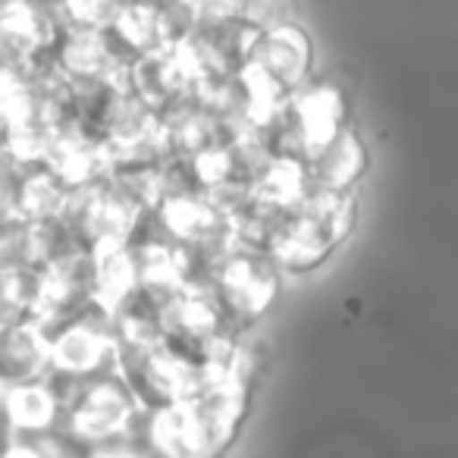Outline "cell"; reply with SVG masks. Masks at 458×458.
<instances>
[{"mask_svg":"<svg viewBox=\"0 0 458 458\" xmlns=\"http://www.w3.org/2000/svg\"><path fill=\"white\" fill-rule=\"evenodd\" d=\"M355 220V191L311 189L295 208L283 210L264 251L286 274H305L324 264L349 239Z\"/></svg>","mask_w":458,"mask_h":458,"instance_id":"1","label":"cell"},{"mask_svg":"<svg viewBox=\"0 0 458 458\" xmlns=\"http://www.w3.org/2000/svg\"><path fill=\"white\" fill-rule=\"evenodd\" d=\"M141 414L145 408L114 368L72 380L70 393L64 395L60 430L76 443V449L95 452L107 439L141 433Z\"/></svg>","mask_w":458,"mask_h":458,"instance_id":"2","label":"cell"},{"mask_svg":"<svg viewBox=\"0 0 458 458\" xmlns=\"http://www.w3.org/2000/svg\"><path fill=\"white\" fill-rule=\"evenodd\" d=\"M210 286L229 320H255L274 305L280 293V267L264 249L233 245L210 267Z\"/></svg>","mask_w":458,"mask_h":458,"instance_id":"3","label":"cell"},{"mask_svg":"<svg viewBox=\"0 0 458 458\" xmlns=\"http://www.w3.org/2000/svg\"><path fill=\"white\" fill-rule=\"evenodd\" d=\"M249 57L258 60L264 70L274 72L289 91L311 82L314 45H311V38H308V32L293 20V16L274 22V26L258 29Z\"/></svg>","mask_w":458,"mask_h":458,"instance_id":"4","label":"cell"},{"mask_svg":"<svg viewBox=\"0 0 458 458\" xmlns=\"http://www.w3.org/2000/svg\"><path fill=\"white\" fill-rule=\"evenodd\" d=\"M95 255V293L91 305L114 320V314L139 293V264L132 242H101L91 245Z\"/></svg>","mask_w":458,"mask_h":458,"instance_id":"5","label":"cell"},{"mask_svg":"<svg viewBox=\"0 0 458 458\" xmlns=\"http://www.w3.org/2000/svg\"><path fill=\"white\" fill-rule=\"evenodd\" d=\"M51 368L47 355V330L35 318H22L20 324L0 330V383L38 380Z\"/></svg>","mask_w":458,"mask_h":458,"instance_id":"6","label":"cell"},{"mask_svg":"<svg viewBox=\"0 0 458 458\" xmlns=\"http://www.w3.org/2000/svg\"><path fill=\"white\" fill-rule=\"evenodd\" d=\"M368 166V148L355 129L343 126L314 157H308V173H311V189L327 191H355Z\"/></svg>","mask_w":458,"mask_h":458,"instance_id":"7","label":"cell"},{"mask_svg":"<svg viewBox=\"0 0 458 458\" xmlns=\"http://www.w3.org/2000/svg\"><path fill=\"white\" fill-rule=\"evenodd\" d=\"M251 195L270 210H289L311 191V173H308V160L299 154L276 151L258 166L251 176Z\"/></svg>","mask_w":458,"mask_h":458,"instance_id":"8","label":"cell"},{"mask_svg":"<svg viewBox=\"0 0 458 458\" xmlns=\"http://www.w3.org/2000/svg\"><path fill=\"white\" fill-rule=\"evenodd\" d=\"M4 414H7V424L13 433H41L60 427L64 405H60L47 377H38V380L7 386V393H4Z\"/></svg>","mask_w":458,"mask_h":458,"instance_id":"9","label":"cell"},{"mask_svg":"<svg viewBox=\"0 0 458 458\" xmlns=\"http://www.w3.org/2000/svg\"><path fill=\"white\" fill-rule=\"evenodd\" d=\"M72 185L47 164H29L20 189V214L26 220H47V216H64L70 208Z\"/></svg>","mask_w":458,"mask_h":458,"instance_id":"10","label":"cell"},{"mask_svg":"<svg viewBox=\"0 0 458 458\" xmlns=\"http://www.w3.org/2000/svg\"><path fill=\"white\" fill-rule=\"evenodd\" d=\"M223 16L242 22L249 29H264L280 20H289V7L286 0H223Z\"/></svg>","mask_w":458,"mask_h":458,"instance_id":"11","label":"cell"},{"mask_svg":"<svg viewBox=\"0 0 458 458\" xmlns=\"http://www.w3.org/2000/svg\"><path fill=\"white\" fill-rule=\"evenodd\" d=\"M123 0H64L66 26L82 29H110L120 13Z\"/></svg>","mask_w":458,"mask_h":458,"instance_id":"12","label":"cell"},{"mask_svg":"<svg viewBox=\"0 0 458 458\" xmlns=\"http://www.w3.org/2000/svg\"><path fill=\"white\" fill-rule=\"evenodd\" d=\"M22 318H29L26 308L13 299V293H10L7 283H4V286H0V330H7V327L20 324Z\"/></svg>","mask_w":458,"mask_h":458,"instance_id":"13","label":"cell"},{"mask_svg":"<svg viewBox=\"0 0 458 458\" xmlns=\"http://www.w3.org/2000/svg\"><path fill=\"white\" fill-rule=\"evenodd\" d=\"M7 135H10V129H7V120L0 116V148L7 145Z\"/></svg>","mask_w":458,"mask_h":458,"instance_id":"14","label":"cell"},{"mask_svg":"<svg viewBox=\"0 0 458 458\" xmlns=\"http://www.w3.org/2000/svg\"><path fill=\"white\" fill-rule=\"evenodd\" d=\"M4 393H7V386L0 383V414H4Z\"/></svg>","mask_w":458,"mask_h":458,"instance_id":"15","label":"cell"}]
</instances>
